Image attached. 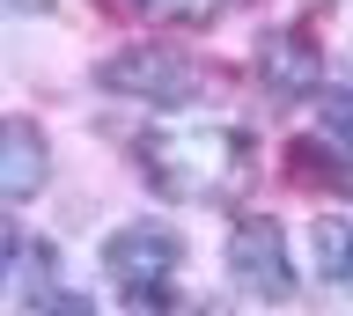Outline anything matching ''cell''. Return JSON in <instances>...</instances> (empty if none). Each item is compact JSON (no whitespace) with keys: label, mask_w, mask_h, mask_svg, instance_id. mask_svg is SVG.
Instances as JSON below:
<instances>
[{"label":"cell","mask_w":353,"mask_h":316,"mask_svg":"<svg viewBox=\"0 0 353 316\" xmlns=\"http://www.w3.org/2000/svg\"><path fill=\"white\" fill-rule=\"evenodd\" d=\"M140 177L162 199H228L250 177V133L228 118H184V125H148L140 147Z\"/></svg>","instance_id":"6da1fadb"},{"label":"cell","mask_w":353,"mask_h":316,"mask_svg":"<svg viewBox=\"0 0 353 316\" xmlns=\"http://www.w3.org/2000/svg\"><path fill=\"white\" fill-rule=\"evenodd\" d=\"M103 280L118 302L140 316H176V280H184V235L170 221H125L103 243Z\"/></svg>","instance_id":"7a4b0ae2"},{"label":"cell","mask_w":353,"mask_h":316,"mask_svg":"<svg viewBox=\"0 0 353 316\" xmlns=\"http://www.w3.org/2000/svg\"><path fill=\"white\" fill-rule=\"evenodd\" d=\"M228 280L250 302H287L294 294V257H287V228L272 213H243L228 228Z\"/></svg>","instance_id":"3957f363"},{"label":"cell","mask_w":353,"mask_h":316,"mask_svg":"<svg viewBox=\"0 0 353 316\" xmlns=\"http://www.w3.org/2000/svg\"><path fill=\"white\" fill-rule=\"evenodd\" d=\"M96 74H103L110 96H140V103H192L206 89L199 67L184 52H170V45H125V52H110Z\"/></svg>","instance_id":"277c9868"},{"label":"cell","mask_w":353,"mask_h":316,"mask_svg":"<svg viewBox=\"0 0 353 316\" xmlns=\"http://www.w3.org/2000/svg\"><path fill=\"white\" fill-rule=\"evenodd\" d=\"M258 74H265V89L280 103H294V96H309L324 81V52H316L309 30H265L258 37Z\"/></svg>","instance_id":"5b68a950"},{"label":"cell","mask_w":353,"mask_h":316,"mask_svg":"<svg viewBox=\"0 0 353 316\" xmlns=\"http://www.w3.org/2000/svg\"><path fill=\"white\" fill-rule=\"evenodd\" d=\"M52 177V147H44L37 118H0V206L37 199Z\"/></svg>","instance_id":"8992f818"},{"label":"cell","mask_w":353,"mask_h":316,"mask_svg":"<svg viewBox=\"0 0 353 316\" xmlns=\"http://www.w3.org/2000/svg\"><path fill=\"white\" fill-rule=\"evenodd\" d=\"M309 265H316L324 287L353 294V213H324V221L309 228Z\"/></svg>","instance_id":"52a82bcc"},{"label":"cell","mask_w":353,"mask_h":316,"mask_svg":"<svg viewBox=\"0 0 353 316\" xmlns=\"http://www.w3.org/2000/svg\"><path fill=\"white\" fill-rule=\"evenodd\" d=\"M140 15H154V23H214L221 8H236V0H132Z\"/></svg>","instance_id":"ba28073f"},{"label":"cell","mask_w":353,"mask_h":316,"mask_svg":"<svg viewBox=\"0 0 353 316\" xmlns=\"http://www.w3.org/2000/svg\"><path fill=\"white\" fill-rule=\"evenodd\" d=\"M324 140L353 155V89H331L324 96Z\"/></svg>","instance_id":"9c48e42d"},{"label":"cell","mask_w":353,"mask_h":316,"mask_svg":"<svg viewBox=\"0 0 353 316\" xmlns=\"http://www.w3.org/2000/svg\"><path fill=\"white\" fill-rule=\"evenodd\" d=\"M44 316H96V309H88L81 294H52V302H44Z\"/></svg>","instance_id":"30bf717a"},{"label":"cell","mask_w":353,"mask_h":316,"mask_svg":"<svg viewBox=\"0 0 353 316\" xmlns=\"http://www.w3.org/2000/svg\"><path fill=\"white\" fill-rule=\"evenodd\" d=\"M15 257H22V243H15V235H8V228H0V287L15 280Z\"/></svg>","instance_id":"8fae6325"},{"label":"cell","mask_w":353,"mask_h":316,"mask_svg":"<svg viewBox=\"0 0 353 316\" xmlns=\"http://www.w3.org/2000/svg\"><path fill=\"white\" fill-rule=\"evenodd\" d=\"M176 316H228V309H214V302H192V309H176Z\"/></svg>","instance_id":"7c38bea8"}]
</instances>
